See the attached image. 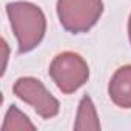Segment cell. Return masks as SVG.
<instances>
[{"label": "cell", "mask_w": 131, "mask_h": 131, "mask_svg": "<svg viewBox=\"0 0 131 131\" xmlns=\"http://www.w3.org/2000/svg\"><path fill=\"white\" fill-rule=\"evenodd\" d=\"M6 13L17 37L19 54L29 52L39 46L46 32V19L43 11L29 2H13L6 5Z\"/></svg>", "instance_id": "cell-1"}, {"label": "cell", "mask_w": 131, "mask_h": 131, "mask_svg": "<svg viewBox=\"0 0 131 131\" xmlns=\"http://www.w3.org/2000/svg\"><path fill=\"white\" fill-rule=\"evenodd\" d=\"M103 13L102 0H57V16L68 32L90 31Z\"/></svg>", "instance_id": "cell-2"}, {"label": "cell", "mask_w": 131, "mask_h": 131, "mask_svg": "<svg viewBox=\"0 0 131 131\" xmlns=\"http://www.w3.org/2000/svg\"><path fill=\"white\" fill-rule=\"evenodd\" d=\"M49 76L63 94H71L85 85L90 77V68L82 56L65 51L57 54L51 62Z\"/></svg>", "instance_id": "cell-3"}, {"label": "cell", "mask_w": 131, "mask_h": 131, "mask_svg": "<svg viewBox=\"0 0 131 131\" xmlns=\"http://www.w3.org/2000/svg\"><path fill=\"white\" fill-rule=\"evenodd\" d=\"M13 91L20 100L31 105L40 117L51 119L59 114V110H60L59 100L45 88V85L39 79L20 77L14 83Z\"/></svg>", "instance_id": "cell-4"}, {"label": "cell", "mask_w": 131, "mask_h": 131, "mask_svg": "<svg viewBox=\"0 0 131 131\" xmlns=\"http://www.w3.org/2000/svg\"><path fill=\"white\" fill-rule=\"evenodd\" d=\"M110 99L120 108H131V65L119 68L108 86Z\"/></svg>", "instance_id": "cell-5"}, {"label": "cell", "mask_w": 131, "mask_h": 131, "mask_svg": "<svg viewBox=\"0 0 131 131\" xmlns=\"http://www.w3.org/2000/svg\"><path fill=\"white\" fill-rule=\"evenodd\" d=\"M76 129H100L99 117L94 108V103L90 96H83L80 103H79V111H77V120L74 125Z\"/></svg>", "instance_id": "cell-6"}, {"label": "cell", "mask_w": 131, "mask_h": 131, "mask_svg": "<svg viewBox=\"0 0 131 131\" xmlns=\"http://www.w3.org/2000/svg\"><path fill=\"white\" fill-rule=\"evenodd\" d=\"M22 129H36V126L16 105H13L9 106L5 116V123L2 125V131H22Z\"/></svg>", "instance_id": "cell-7"}, {"label": "cell", "mask_w": 131, "mask_h": 131, "mask_svg": "<svg viewBox=\"0 0 131 131\" xmlns=\"http://www.w3.org/2000/svg\"><path fill=\"white\" fill-rule=\"evenodd\" d=\"M128 36H129V42H131V16H129V20H128Z\"/></svg>", "instance_id": "cell-8"}]
</instances>
